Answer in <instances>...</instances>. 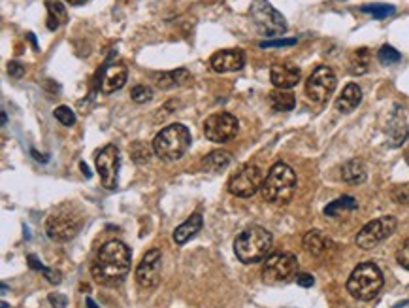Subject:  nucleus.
Returning a JSON list of instances; mask_svg holds the SVG:
<instances>
[{"instance_id":"58836bf2","label":"nucleus","mask_w":409,"mask_h":308,"mask_svg":"<svg viewBox=\"0 0 409 308\" xmlns=\"http://www.w3.org/2000/svg\"><path fill=\"white\" fill-rule=\"evenodd\" d=\"M132 150H134V148H132ZM132 157H134L136 163H148V161H149V148H148V146L143 144L141 151L134 150V155H132Z\"/></svg>"},{"instance_id":"f3484780","label":"nucleus","mask_w":409,"mask_h":308,"mask_svg":"<svg viewBox=\"0 0 409 308\" xmlns=\"http://www.w3.org/2000/svg\"><path fill=\"white\" fill-rule=\"evenodd\" d=\"M128 79V70L127 66L123 63H113V65H108L104 74H102V79H100V91L104 95H112L115 91H119L125 87Z\"/></svg>"},{"instance_id":"a19ab883","label":"nucleus","mask_w":409,"mask_h":308,"mask_svg":"<svg viewBox=\"0 0 409 308\" xmlns=\"http://www.w3.org/2000/svg\"><path fill=\"white\" fill-rule=\"evenodd\" d=\"M81 172H83L85 174V178H91V172H89V169H87V165H85V163H81Z\"/></svg>"},{"instance_id":"412c9836","label":"nucleus","mask_w":409,"mask_h":308,"mask_svg":"<svg viewBox=\"0 0 409 308\" xmlns=\"http://www.w3.org/2000/svg\"><path fill=\"white\" fill-rule=\"evenodd\" d=\"M202 225H204V220H202V214H192L189 220L185 223H181L176 231H174V242L177 246H183L185 242H189L194 235H197L198 231L202 229Z\"/></svg>"},{"instance_id":"423d86ee","label":"nucleus","mask_w":409,"mask_h":308,"mask_svg":"<svg viewBox=\"0 0 409 308\" xmlns=\"http://www.w3.org/2000/svg\"><path fill=\"white\" fill-rule=\"evenodd\" d=\"M83 225L81 214L70 204L59 206L55 212H51L46 220V233L55 242H68L78 237L79 229Z\"/></svg>"},{"instance_id":"6ab92c4d","label":"nucleus","mask_w":409,"mask_h":308,"mask_svg":"<svg viewBox=\"0 0 409 308\" xmlns=\"http://www.w3.org/2000/svg\"><path fill=\"white\" fill-rule=\"evenodd\" d=\"M360 102H362V89L357 84H347L346 89L336 99V110L341 114H351Z\"/></svg>"},{"instance_id":"5701e85b","label":"nucleus","mask_w":409,"mask_h":308,"mask_svg":"<svg viewBox=\"0 0 409 308\" xmlns=\"http://www.w3.org/2000/svg\"><path fill=\"white\" fill-rule=\"evenodd\" d=\"M341 180L349 186H360L366 182V166L360 159H351L341 166Z\"/></svg>"},{"instance_id":"e433bc0d","label":"nucleus","mask_w":409,"mask_h":308,"mask_svg":"<svg viewBox=\"0 0 409 308\" xmlns=\"http://www.w3.org/2000/svg\"><path fill=\"white\" fill-rule=\"evenodd\" d=\"M8 74H10V76H12V78H15V79H19V78H23V74H25V68H23V65H19V63H10V65H8Z\"/></svg>"},{"instance_id":"c9c22d12","label":"nucleus","mask_w":409,"mask_h":308,"mask_svg":"<svg viewBox=\"0 0 409 308\" xmlns=\"http://www.w3.org/2000/svg\"><path fill=\"white\" fill-rule=\"evenodd\" d=\"M392 199L396 202H400V204H408L409 202V189L406 186L396 187L395 191H392Z\"/></svg>"},{"instance_id":"9d476101","label":"nucleus","mask_w":409,"mask_h":308,"mask_svg":"<svg viewBox=\"0 0 409 308\" xmlns=\"http://www.w3.org/2000/svg\"><path fill=\"white\" fill-rule=\"evenodd\" d=\"M338 86V78L330 66L321 65L311 72V76L306 81V95L311 102L323 104L326 99L334 93V89Z\"/></svg>"},{"instance_id":"aec40b11","label":"nucleus","mask_w":409,"mask_h":308,"mask_svg":"<svg viewBox=\"0 0 409 308\" xmlns=\"http://www.w3.org/2000/svg\"><path fill=\"white\" fill-rule=\"evenodd\" d=\"M408 138V122H406V117H403L400 112H396V114L390 117V123H388V144H390L392 148H400Z\"/></svg>"},{"instance_id":"393cba45","label":"nucleus","mask_w":409,"mask_h":308,"mask_svg":"<svg viewBox=\"0 0 409 308\" xmlns=\"http://www.w3.org/2000/svg\"><path fill=\"white\" fill-rule=\"evenodd\" d=\"M357 208H359V202L355 201L353 197L343 195V197H339L336 201H332L330 204H326L325 215H328V218H338L343 212H355Z\"/></svg>"},{"instance_id":"b1692460","label":"nucleus","mask_w":409,"mask_h":308,"mask_svg":"<svg viewBox=\"0 0 409 308\" xmlns=\"http://www.w3.org/2000/svg\"><path fill=\"white\" fill-rule=\"evenodd\" d=\"M295 104H297V99L289 89H275L270 93V106L274 108L275 112H289L295 108Z\"/></svg>"},{"instance_id":"473e14b6","label":"nucleus","mask_w":409,"mask_h":308,"mask_svg":"<svg viewBox=\"0 0 409 308\" xmlns=\"http://www.w3.org/2000/svg\"><path fill=\"white\" fill-rule=\"evenodd\" d=\"M132 101L138 102V104H143V102H149L153 99V89L148 86H136L132 87Z\"/></svg>"},{"instance_id":"0eeeda50","label":"nucleus","mask_w":409,"mask_h":308,"mask_svg":"<svg viewBox=\"0 0 409 308\" xmlns=\"http://www.w3.org/2000/svg\"><path fill=\"white\" fill-rule=\"evenodd\" d=\"M249 14L257 29L266 36H281L287 32V21L268 0H253Z\"/></svg>"},{"instance_id":"4468645a","label":"nucleus","mask_w":409,"mask_h":308,"mask_svg":"<svg viewBox=\"0 0 409 308\" xmlns=\"http://www.w3.org/2000/svg\"><path fill=\"white\" fill-rule=\"evenodd\" d=\"M161 267H163V253L161 250H149L141 258L140 265L136 267V284L141 289H151L161 280Z\"/></svg>"},{"instance_id":"72a5a7b5","label":"nucleus","mask_w":409,"mask_h":308,"mask_svg":"<svg viewBox=\"0 0 409 308\" xmlns=\"http://www.w3.org/2000/svg\"><path fill=\"white\" fill-rule=\"evenodd\" d=\"M396 261H398V265L403 267L406 271H409V238L403 240L402 246L396 251Z\"/></svg>"},{"instance_id":"cd10ccee","label":"nucleus","mask_w":409,"mask_h":308,"mask_svg":"<svg viewBox=\"0 0 409 308\" xmlns=\"http://www.w3.org/2000/svg\"><path fill=\"white\" fill-rule=\"evenodd\" d=\"M202 165H204V169H208V171H223V169H226V166L230 165V153H228V151H212V153L202 161Z\"/></svg>"},{"instance_id":"c03bdc74","label":"nucleus","mask_w":409,"mask_h":308,"mask_svg":"<svg viewBox=\"0 0 409 308\" xmlns=\"http://www.w3.org/2000/svg\"><path fill=\"white\" fill-rule=\"evenodd\" d=\"M66 2H70V4H76V6H78V4H83L85 0H66Z\"/></svg>"},{"instance_id":"bb28decb","label":"nucleus","mask_w":409,"mask_h":308,"mask_svg":"<svg viewBox=\"0 0 409 308\" xmlns=\"http://www.w3.org/2000/svg\"><path fill=\"white\" fill-rule=\"evenodd\" d=\"M370 61H372V55H370L368 48H360V50L355 51L353 55H351V59H349V70H351V74L360 76V74L368 72V68H370Z\"/></svg>"},{"instance_id":"2eb2a0df","label":"nucleus","mask_w":409,"mask_h":308,"mask_svg":"<svg viewBox=\"0 0 409 308\" xmlns=\"http://www.w3.org/2000/svg\"><path fill=\"white\" fill-rule=\"evenodd\" d=\"M270 79L277 89H292L300 84L302 72L300 68L290 63H275L270 70Z\"/></svg>"},{"instance_id":"7c9ffc66","label":"nucleus","mask_w":409,"mask_h":308,"mask_svg":"<svg viewBox=\"0 0 409 308\" xmlns=\"http://www.w3.org/2000/svg\"><path fill=\"white\" fill-rule=\"evenodd\" d=\"M377 59H379L381 65L390 66L395 65V63H398V61L402 59V55H400L392 46H383L381 50H379V53H377Z\"/></svg>"},{"instance_id":"f257e3e1","label":"nucleus","mask_w":409,"mask_h":308,"mask_svg":"<svg viewBox=\"0 0 409 308\" xmlns=\"http://www.w3.org/2000/svg\"><path fill=\"white\" fill-rule=\"evenodd\" d=\"M132 253L128 246L121 240H110L97 253V259L91 267L92 278L102 286H117L127 278L130 271Z\"/></svg>"},{"instance_id":"4be33fe9","label":"nucleus","mask_w":409,"mask_h":308,"mask_svg":"<svg viewBox=\"0 0 409 308\" xmlns=\"http://www.w3.org/2000/svg\"><path fill=\"white\" fill-rule=\"evenodd\" d=\"M191 79V72L185 68H177V70L161 72L155 76V84L159 89H174V87H181L189 84Z\"/></svg>"},{"instance_id":"1a4fd4ad","label":"nucleus","mask_w":409,"mask_h":308,"mask_svg":"<svg viewBox=\"0 0 409 308\" xmlns=\"http://www.w3.org/2000/svg\"><path fill=\"white\" fill-rule=\"evenodd\" d=\"M396 225L398 222H396L395 215H381L377 220H372L359 231L357 246L360 250H372L395 233Z\"/></svg>"},{"instance_id":"f03ea898","label":"nucleus","mask_w":409,"mask_h":308,"mask_svg":"<svg viewBox=\"0 0 409 308\" xmlns=\"http://www.w3.org/2000/svg\"><path fill=\"white\" fill-rule=\"evenodd\" d=\"M272 244H274V237L270 231H266L261 225H251L236 237L234 253L241 263L251 265V263H259L268 256Z\"/></svg>"},{"instance_id":"a211bd4d","label":"nucleus","mask_w":409,"mask_h":308,"mask_svg":"<svg viewBox=\"0 0 409 308\" xmlns=\"http://www.w3.org/2000/svg\"><path fill=\"white\" fill-rule=\"evenodd\" d=\"M303 250L313 258H323L326 251L332 248V240L326 237L323 231L311 229L303 235Z\"/></svg>"},{"instance_id":"7ed1b4c3","label":"nucleus","mask_w":409,"mask_h":308,"mask_svg":"<svg viewBox=\"0 0 409 308\" xmlns=\"http://www.w3.org/2000/svg\"><path fill=\"white\" fill-rule=\"evenodd\" d=\"M298 180L295 171L285 163H275L262 182V197L272 204H287L297 193Z\"/></svg>"},{"instance_id":"4c0bfd02","label":"nucleus","mask_w":409,"mask_h":308,"mask_svg":"<svg viewBox=\"0 0 409 308\" xmlns=\"http://www.w3.org/2000/svg\"><path fill=\"white\" fill-rule=\"evenodd\" d=\"M297 284L302 287H311L313 284H315V278L308 273H300L297 274Z\"/></svg>"},{"instance_id":"c756f323","label":"nucleus","mask_w":409,"mask_h":308,"mask_svg":"<svg viewBox=\"0 0 409 308\" xmlns=\"http://www.w3.org/2000/svg\"><path fill=\"white\" fill-rule=\"evenodd\" d=\"M28 265H30V269H34V271H40V273L46 274V278L50 280L51 284H61V274L57 273V271H51L48 267H43L42 263L36 259V256H28Z\"/></svg>"},{"instance_id":"f704fd0d","label":"nucleus","mask_w":409,"mask_h":308,"mask_svg":"<svg viewBox=\"0 0 409 308\" xmlns=\"http://www.w3.org/2000/svg\"><path fill=\"white\" fill-rule=\"evenodd\" d=\"M297 40L289 38V40H268V42H261V48L270 50V48H287V46H295Z\"/></svg>"},{"instance_id":"6e6552de","label":"nucleus","mask_w":409,"mask_h":308,"mask_svg":"<svg viewBox=\"0 0 409 308\" xmlns=\"http://www.w3.org/2000/svg\"><path fill=\"white\" fill-rule=\"evenodd\" d=\"M298 259L295 253L289 251H277L266 258L262 267V280L266 284H281L292 276H297Z\"/></svg>"},{"instance_id":"2f4dec72","label":"nucleus","mask_w":409,"mask_h":308,"mask_svg":"<svg viewBox=\"0 0 409 308\" xmlns=\"http://www.w3.org/2000/svg\"><path fill=\"white\" fill-rule=\"evenodd\" d=\"M53 115H55L57 122L61 123V125H64V127H72V125L76 123V114H74L68 106H64V104L63 106H57Z\"/></svg>"},{"instance_id":"a18cd8bd","label":"nucleus","mask_w":409,"mask_h":308,"mask_svg":"<svg viewBox=\"0 0 409 308\" xmlns=\"http://www.w3.org/2000/svg\"><path fill=\"white\" fill-rule=\"evenodd\" d=\"M8 123V117H6V114H2V125H6Z\"/></svg>"},{"instance_id":"20e7f679","label":"nucleus","mask_w":409,"mask_h":308,"mask_svg":"<svg viewBox=\"0 0 409 308\" xmlns=\"http://www.w3.org/2000/svg\"><path fill=\"white\" fill-rule=\"evenodd\" d=\"M191 146V131L181 123H172L164 127L153 140V151L163 161H177L181 159Z\"/></svg>"},{"instance_id":"79ce46f5","label":"nucleus","mask_w":409,"mask_h":308,"mask_svg":"<svg viewBox=\"0 0 409 308\" xmlns=\"http://www.w3.org/2000/svg\"><path fill=\"white\" fill-rule=\"evenodd\" d=\"M32 155H34V159H38V161H42V163H46L48 161V157H40V153L36 150H32Z\"/></svg>"},{"instance_id":"37998d69","label":"nucleus","mask_w":409,"mask_h":308,"mask_svg":"<svg viewBox=\"0 0 409 308\" xmlns=\"http://www.w3.org/2000/svg\"><path fill=\"white\" fill-rule=\"evenodd\" d=\"M87 308H99V307H97V302L92 301V299H87Z\"/></svg>"},{"instance_id":"9b49d317","label":"nucleus","mask_w":409,"mask_h":308,"mask_svg":"<svg viewBox=\"0 0 409 308\" xmlns=\"http://www.w3.org/2000/svg\"><path fill=\"white\" fill-rule=\"evenodd\" d=\"M240 131V122L238 117L228 112H217L212 114L204 122V135L208 140L215 144H225L232 140Z\"/></svg>"},{"instance_id":"f8f14e48","label":"nucleus","mask_w":409,"mask_h":308,"mask_svg":"<svg viewBox=\"0 0 409 308\" xmlns=\"http://www.w3.org/2000/svg\"><path fill=\"white\" fill-rule=\"evenodd\" d=\"M97 171H99L100 182L106 189H115L119 184V165L121 155L119 148L115 144H108L97 153Z\"/></svg>"},{"instance_id":"ea45409f","label":"nucleus","mask_w":409,"mask_h":308,"mask_svg":"<svg viewBox=\"0 0 409 308\" xmlns=\"http://www.w3.org/2000/svg\"><path fill=\"white\" fill-rule=\"evenodd\" d=\"M48 299H50V302L55 308H64V307H66V297H64V295H61V293H51L50 297H48Z\"/></svg>"},{"instance_id":"a878e982","label":"nucleus","mask_w":409,"mask_h":308,"mask_svg":"<svg viewBox=\"0 0 409 308\" xmlns=\"http://www.w3.org/2000/svg\"><path fill=\"white\" fill-rule=\"evenodd\" d=\"M46 4H48V29L57 30L68 19L66 17V8L61 2H57V0H48Z\"/></svg>"},{"instance_id":"ddd939ff","label":"nucleus","mask_w":409,"mask_h":308,"mask_svg":"<svg viewBox=\"0 0 409 308\" xmlns=\"http://www.w3.org/2000/svg\"><path fill=\"white\" fill-rule=\"evenodd\" d=\"M264 176L259 165H243L240 171L232 174V178L228 182V191L236 197H253L262 187Z\"/></svg>"},{"instance_id":"49530a36","label":"nucleus","mask_w":409,"mask_h":308,"mask_svg":"<svg viewBox=\"0 0 409 308\" xmlns=\"http://www.w3.org/2000/svg\"><path fill=\"white\" fill-rule=\"evenodd\" d=\"M403 157H406V163H408V165H409V150L406 151V155H403Z\"/></svg>"},{"instance_id":"dca6fc26","label":"nucleus","mask_w":409,"mask_h":308,"mask_svg":"<svg viewBox=\"0 0 409 308\" xmlns=\"http://www.w3.org/2000/svg\"><path fill=\"white\" fill-rule=\"evenodd\" d=\"M210 65L215 72L219 74H225V72H236L241 70L246 66V55L241 50H223L217 51L210 61Z\"/></svg>"},{"instance_id":"39448f33","label":"nucleus","mask_w":409,"mask_h":308,"mask_svg":"<svg viewBox=\"0 0 409 308\" xmlns=\"http://www.w3.org/2000/svg\"><path fill=\"white\" fill-rule=\"evenodd\" d=\"M383 287V273L375 263H360L347 280V291L359 301H372Z\"/></svg>"},{"instance_id":"c85d7f7f","label":"nucleus","mask_w":409,"mask_h":308,"mask_svg":"<svg viewBox=\"0 0 409 308\" xmlns=\"http://www.w3.org/2000/svg\"><path fill=\"white\" fill-rule=\"evenodd\" d=\"M364 14H370L374 19H387L388 15L395 14V6H388V4H366L362 6Z\"/></svg>"}]
</instances>
